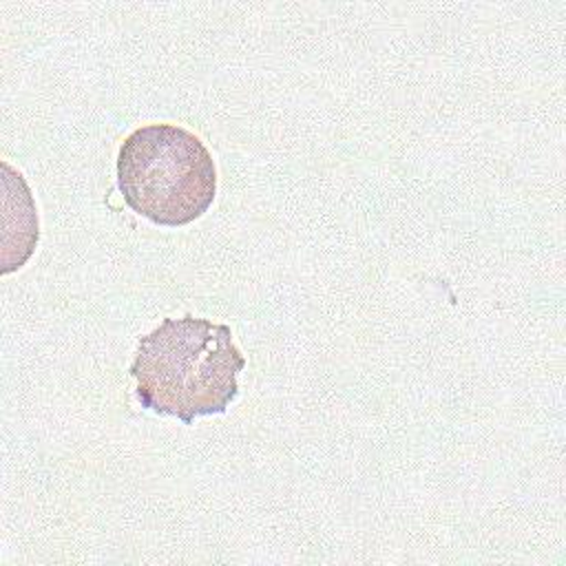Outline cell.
I'll list each match as a JSON object with an SVG mask.
<instances>
[{"mask_svg":"<svg viewBox=\"0 0 566 566\" xmlns=\"http://www.w3.org/2000/svg\"><path fill=\"white\" fill-rule=\"evenodd\" d=\"M243 367L245 356L232 343L230 325L184 314L164 318L139 338L128 374L137 380L135 396L144 409L192 424L230 407Z\"/></svg>","mask_w":566,"mask_h":566,"instance_id":"obj_1","label":"cell"},{"mask_svg":"<svg viewBox=\"0 0 566 566\" xmlns=\"http://www.w3.org/2000/svg\"><path fill=\"white\" fill-rule=\"evenodd\" d=\"M117 188L139 217L179 228L212 206L217 166L195 133L177 124H146L119 146Z\"/></svg>","mask_w":566,"mask_h":566,"instance_id":"obj_2","label":"cell"}]
</instances>
